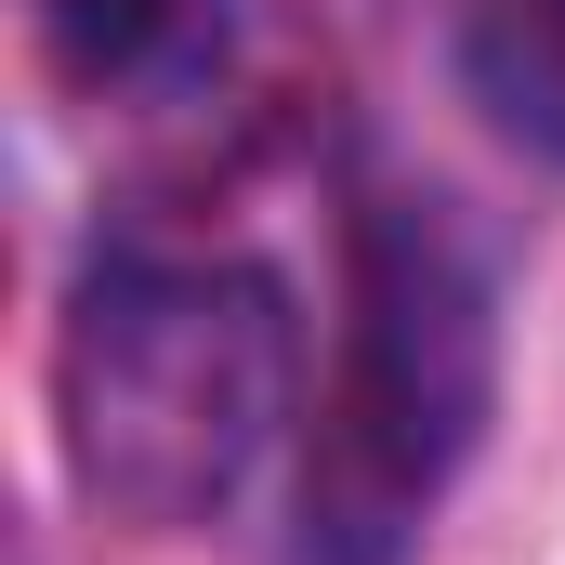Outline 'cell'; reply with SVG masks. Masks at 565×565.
<instances>
[{
  "instance_id": "3",
  "label": "cell",
  "mask_w": 565,
  "mask_h": 565,
  "mask_svg": "<svg viewBox=\"0 0 565 565\" xmlns=\"http://www.w3.org/2000/svg\"><path fill=\"white\" fill-rule=\"evenodd\" d=\"M224 26H237V0H26L40 66H53L79 106L198 93V79L224 66Z\"/></svg>"
},
{
  "instance_id": "1",
  "label": "cell",
  "mask_w": 565,
  "mask_h": 565,
  "mask_svg": "<svg viewBox=\"0 0 565 565\" xmlns=\"http://www.w3.org/2000/svg\"><path fill=\"white\" fill-rule=\"evenodd\" d=\"M289 289L264 264L106 250L53 329V447L106 526H211L289 422Z\"/></svg>"
},
{
  "instance_id": "2",
  "label": "cell",
  "mask_w": 565,
  "mask_h": 565,
  "mask_svg": "<svg viewBox=\"0 0 565 565\" xmlns=\"http://www.w3.org/2000/svg\"><path fill=\"white\" fill-rule=\"evenodd\" d=\"M500 395V316L487 250L460 237L447 198H355L342 224V342L302 447V565H395L473 460Z\"/></svg>"
},
{
  "instance_id": "4",
  "label": "cell",
  "mask_w": 565,
  "mask_h": 565,
  "mask_svg": "<svg viewBox=\"0 0 565 565\" xmlns=\"http://www.w3.org/2000/svg\"><path fill=\"white\" fill-rule=\"evenodd\" d=\"M460 79L513 145L565 158V0H487L460 26Z\"/></svg>"
}]
</instances>
